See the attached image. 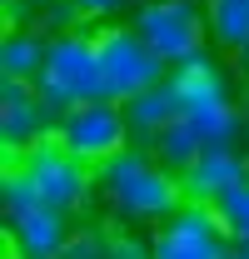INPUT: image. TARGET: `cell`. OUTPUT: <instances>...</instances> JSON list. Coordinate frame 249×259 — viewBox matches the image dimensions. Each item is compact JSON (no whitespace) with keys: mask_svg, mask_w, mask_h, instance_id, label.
I'll list each match as a JSON object with an SVG mask.
<instances>
[{"mask_svg":"<svg viewBox=\"0 0 249 259\" xmlns=\"http://www.w3.org/2000/svg\"><path fill=\"white\" fill-rule=\"evenodd\" d=\"M130 25L170 70L210 50V15L199 0H140L130 10Z\"/></svg>","mask_w":249,"mask_h":259,"instance_id":"cell-6","label":"cell"},{"mask_svg":"<svg viewBox=\"0 0 249 259\" xmlns=\"http://www.w3.org/2000/svg\"><path fill=\"white\" fill-rule=\"evenodd\" d=\"M210 45L219 55H239L249 50V0H210Z\"/></svg>","mask_w":249,"mask_h":259,"instance_id":"cell-15","label":"cell"},{"mask_svg":"<svg viewBox=\"0 0 249 259\" xmlns=\"http://www.w3.org/2000/svg\"><path fill=\"white\" fill-rule=\"evenodd\" d=\"M55 140H60L70 155H80L85 164H95V169L110 164L115 155H124L135 145L120 100H85V105L65 110L60 120H55Z\"/></svg>","mask_w":249,"mask_h":259,"instance_id":"cell-7","label":"cell"},{"mask_svg":"<svg viewBox=\"0 0 249 259\" xmlns=\"http://www.w3.org/2000/svg\"><path fill=\"white\" fill-rule=\"evenodd\" d=\"M234 70H239V75L249 80V50H239V55H234Z\"/></svg>","mask_w":249,"mask_h":259,"instance_id":"cell-20","label":"cell"},{"mask_svg":"<svg viewBox=\"0 0 249 259\" xmlns=\"http://www.w3.org/2000/svg\"><path fill=\"white\" fill-rule=\"evenodd\" d=\"M170 85H175L180 105L239 100V90H234V70H229L224 60H215L210 50H204V55H194V60H185V65H175V70H170Z\"/></svg>","mask_w":249,"mask_h":259,"instance_id":"cell-11","label":"cell"},{"mask_svg":"<svg viewBox=\"0 0 249 259\" xmlns=\"http://www.w3.org/2000/svg\"><path fill=\"white\" fill-rule=\"evenodd\" d=\"M50 0H5V10H10V25H15V15H25V10H45Z\"/></svg>","mask_w":249,"mask_h":259,"instance_id":"cell-19","label":"cell"},{"mask_svg":"<svg viewBox=\"0 0 249 259\" xmlns=\"http://www.w3.org/2000/svg\"><path fill=\"white\" fill-rule=\"evenodd\" d=\"M95 180H100V204H105L110 225H124V229L164 225L189 199L185 180H180L175 169H164V164H159L150 150H140V145H130L124 155H115L110 164H100Z\"/></svg>","mask_w":249,"mask_h":259,"instance_id":"cell-1","label":"cell"},{"mask_svg":"<svg viewBox=\"0 0 249 259\" xmlns=\"http://www.w3.org/2000/svg\"><path fill=\"white\" fill-rule=\"evenodd\" d=\"M45 135H55V115L45 110L40 90L20 85V80H0V145H5V160L40 145Z\"/></svg>","mask_w":249,"mask_h":259,"instance_id":"cell-9","label":"cell"},{"mask_svg":"<svg viewBox=\"0 0 249 259\" xmlns=\"http://www.w3.org/2000/svg\"><path fill=\"white\" fill-rule=\"evenodd\" d=\"M215 214H219V225H224V234H229L239 249H249V180H244V185H234V190L219 199Z\"/></svg>","mask_w":249,"mask_h":259,"instance_id":"cell-17","label":"cell"},{"mask_svg":"<svg viewBox=\"0 0 249 259\" xmlns=\"http://www.w3.org/2000/svg\"><path fill=\"white\" fill-rule=\"evenodd\" d=\"M45 50H50V35L30 30V25H10L0 40V80L35 85L40 70H45Z\"/></svg>","mask_w":249,"mask_h":259,"instance_id":"cell-14","label":"cell"},{"mask_svg":"<svg viewBox=\"0 0 249 259\" xmlns=\"http://www.w3.org/2000/svg\"><path fill=\"white\" fill-rule=\"evenodd\" d=\"M95 55H100V100L130 105L135 95H145L150 85L170 80V65L140 40V30L130 20L95 25Z\"/></svg>","mask_w":249,"mask_h":259,"instance_id":"cell-4","label":"cell"},{"mask_svg":"<svg viewBox=\"0 0 249 259\" xmlns=\"http://www.w3.org/2000/svg\"><path fill=\"white\" fill-rule=\"evenodd\" d=\"M229 234L219 225L215 204H194L185 199L164 225H155L150 259H229Z\"/></svg>","mask_w":249,"mask_h":259,"instance_id":"cell-8","label":"cell"},{"mask_svg":"<svg viewBox=\"0 0 249 259\" xmlns=\"http://www.w3.org/2000/svg\"><path fill=\"white\" fill-rule=\"evenodd\" d=\"M180 180H185V194L194 204H219L234 185L249 180V155H239V150H204L199 164L189 175H180Z\"/></svg>","mask_w":249,"mask_h":259,"instance_id":"cell-10","label":"cell"},{"mask_svg":"<svg viewBox=\"0 0 249 259\" xmlns=\"http://www.w3.org/2000/svg\"><path fill=\"white\" fill-rule=\"evenodd\" d=\"M185 115V105H180V95H175V85L170 80H159V85H150L145 95H135L130 105H124V120H130V135H135V145L140 150H150L164 130L175 125Z\"/></svg>","mask_w":249,"mask_h":259,"instance_id":"cell-12","label":"cell"},{"mask_svg":"<svg viewBox=\"0 0 249 259\" xmlns=\"http://www.w3.org/2000/svg\"><path fill=\"white\" fill-rule=\"evenodd\" d=\"M60 5L70 10V15H75V20H95V25L105 20V25H110V20L120 15L130 0H60Z\"/></svg>","mask_w":249,"mask_h":259,"instance_id":"cell-18","label":"cell"},{"mask_svg":"<svg viewBox=\"0 0 249 259\" xmlns=\"http://www.w3.org/2000/svg\"><path fill=\"white\" fill-rule=\"evenodd\" d=\"M199 5H210V0H199Z\"/></svg>","mask_w":249,"mask_h":259,"instance_id":"cell-23","label":"cell"},{"mask_svg":"<svg viewBox=\"0 0 249 259\" xmlns=\"http://www.w3.org/2000/svg\"><path fill=\"white\" fill-rule=\"evenodd\" d=\"M10 169H20V180L35 190L40 204H55L70 220L80 209H90V199L100 194V180H95V164H85L80 155H70L55 135H45L40 145L20 150L15 160H5Z\"/></svg>","mask_w":249,"mask_h":259,"instance_id":"cell-2","label":"cell"},{"mask_svg":"<svg viewBox=\"0 0 249 259\" xmlns=\"http://www.w3.org/2000/svg\"><path fill=\"white\" fill-rule=\"evenodd\" d=\"M150 155H155L164 169H175V175H189L194 164H199V155H204V140L194 135V125H189L185 115L175 120V125L159 135L155 145H150Z\"/></svg>","mask_w":249,"mask_h":259,"instance_id":"cell-16","label":"cell"},{"mask_svg":"<svg viewBox=\"0 0 249 259\" xmlns=\"http://www.w3.org/2000/svg\"><path fill=\"white\" fill-rule=\"evenodd\" d=\"M60 259H150V244L135 239L124 225H85L75 229Z\"/></svg>","mask_w":249,"mask_h":259,"instance_id":"cell-13","label":"cell"},{"mask_svg":"<svg viewBox=\"0 0 249 259\" xmlns=\"http://www.w3.org/2000/svg\"><path fill=\"white\" fill-rule=\"evenodd\" d=\"M229 259H249V249H234V254H229Z\"/></svg>","mask_w":249,"mask_h":259,"instance_id":"cell-21","label":"cell"},{"mask_svg":"<svg viewBox=\"0 0 249 259\" xmlns=\"http://www.w3.org/2000/svg\"><path fill=\"white\" fill-rule=\"evenodd\" d=\"M35 90L45 100V110L60 120L65 110L100 100V55H95V30L80 25H65L50 35V50H45V70L35 80Z\"/></svg>","mask_w":249,"mask_h":259,"instance_id":"cell-3","label":"cell"},{"mask_svg":"<svg viewBox=\"0 0 249 259\" xmlns=\"http://www.w3.org/2000/svg\"><path fill=\"white\" fill-rule=\"evenodd\" d=\"M0 199H5V239L10 249L25 259H60L65 244L75 239L70 214L55 204H40L35 190L20 180V169L5 164V180H0Z\"/></svg>","mask_w":249,"mask_h":259,"instance_id":"cell-5","label":"cell"},{"mask_svg":"<svg viewBox=\"0 0 249 259\" xmlns=\"http://www.w3.org/2000/svg\"><path fill=\"white\" fill-rule=\"evenodd\" d=\"M5 259H25V254H15V249H5Z\"/></svg>","mask_w":249,"mask_h":259,"instance_id":"cell-22","label":"cell"}]
</instances>
